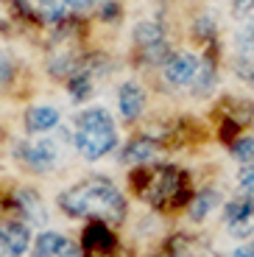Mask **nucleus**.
Instances as JSON below:
<instances>
[{
	"label": "nucleus",
	"mask_w": 254,
	"mask_h": 257,
	"mask_svg": "<svg viewBox=\"0 0 254 257\" xmlns=\"http://www.w3.org/2000/svg\"><path fill=\"white\" fill-rule=\"evenodd\" d=\"M114 14H120V6H117V3H103L101 6V20L103 23H112Z\"/></svg>",
	"instance_id": "nucleus-26"
},
{
	"label": "nucleus",
	"mask_w": 254,
	"mask_h": 257,
	"mask_svg": "<svg viewBox=\"0 0 254 257\" xmlns=\"http://www.w3.org/2000/svg\"><path fill=\"white\" fill-rule=\"evenodd\" d=\"M14 76V62L12 56H6V53H0V87L3 84H9V78Z\"/></svg>",
	"instance_id": "nucleus-23"
},
{
	"label": "nucleus",
	"mask_w": 254,
	"mask_h": 257,
	"mask_svg": "<svg viewBox=\"0 0 254 257\" xmlns=\"http://www.w3.org/2000/svg\"><path fill=\"white\" fill-rule=\"evenodd\" d=\"M17 201H20V207L26 210V215H31V221H37V224H42V221H45V210H42V204H39L37 193L23 190L17 196Z\"/></svg>",
	"instance_id": "nucleus-17"
},
{
	"label": "nucleus",
	"mask_w": 254,
	"mask_h": 257,
	"mask_svg": "<svg viewBox=\"0 0 254 257\" xmlns=\"http://www.w3.org/2000/svg\"><path fill=\"white\" fill-rule=\"evenodd\" d=\"M154 154H157V143L148 140V137H134V140L123 148L120 160L126 162V165H143V162H148Z\"/></svg>",
	"instance_id": "nucleus-9"
},
{
	"label": "nucleus",
	"mask_w": 254,
	"mask_h": 257,
	"mask_svg": "<svg viewBox=\"0 0 254 257\" xmlns=\"http://www.w3.org/2000/svg\"><path fill=\"white\" fill-rule=\"evenodd\" d=\"M26 151H28L26 162L31 168H37V171H48V168L56 162V146H53V143H48V140L37 143V146L26 148Z\"/></svg>",
	"instance_id": "nucleus-12"
},
{
	"label": "nucleus",
	"mask_w": 254,
	"mask_h": 257,
	"mask_svg": "<svg viewBox=\"0 0 254 257\" xmlns=\"http://www.w3.org/2000/svg\"><path fill=\"white\" fill-rule=\"evenodd\" d=\"M73 140L84 160H101L117 146V135H114V120L106 109L92 106L76 115L73 120Z\"/></svg>",
	"instance_id": "nucleus-2"
},
{
	"label": "nucleus",
	"mask_w": 254,
	"mask_h": 257,
	"mask_svg": "<svg viewBox=\"0 0 254 257\" xmlns=\"http://www.w3.org/2000/svg\"><path fill=\"white\" fill-rule=\"evenodd\" d=\"M56 123H59V109H53V106H31L26 112L28 132H48Z\"/></svg>",
	"instance_id": "nucleus-11"
},
{
	"label": "nucleus",
	"mask_w": 254,
	"mask_h": 257,
	"mask_svg": "<svg viewBox=\"0 0 254 257\" xmlns=\"http://www.w3.org/2000/svg\"><path fill=\"white\" fill-rule=\"evenodd\" d=\"M254 218V196H235L226 204V224L235 226H246Z\"/></svg>",
	"instance_id": "nucleus-8"
},
{
	"label": "nucleus",
	"mask_w": 254,
	"mask_h": 257,
	"mask_svg": "<svg viewBox=\"0 0 254 257\" xmlns=\"http://www.w3.org/2000/svg\"><path fill=\"white\" fill-rule=\"evenodd\" d=\"M59 207L67 215H92L101 221H123V204L120 190L106 179H87L81 185L70 187L59 196Z\"/></svg>",
	"instance_id": "nucleus-1"
},
{
	"label": "nucleus",
	"mask_w": 254,
	"mask_h": 257,
	"mask_svg": "<svg viewBox=\"0 0 254 257\" xmlns=\"http://www.w3.org/2000/svg\"><path fill=\"white\" fill-rule=\"evenodd\" d=\"M198 67H201V62H198L193 53H176V56H171L165 62V78L171 84H176V87H182V84H193Z\"/></svg>",
	"instance_id": "nucleus-4"
},
{
	"label": "nucleus",
	"mask_w": 254,
	"mask_h": 257,
	"mask_svg": "<svg viewBox=\"0 0 254 257\" xmlns=\"http://www.w3.org/2000/svg\"><path fill=\"white\" fill-rule=\"evenodd\" d=\"M81 246L87 251H112L114 249V235L109 232V226L103 221H92L84 226Z\"/></svg>",
	"instance_id": "nucleus-6"
},
{
	"label": "nucleus",
	"mask_w": 254,
	"mask_h": 257,
	"mask_svg": "<svg viewBox=\"0 0 254 257\" xmlns=\"http://www.w3.org/2000/svg\"><path fill=\"white\" fill-rule=\"evenodd\" d=\"M0 238H3V249H6L9 257H20L31 243V232H28L26 224L12 221V224H6L0 229Z\"/></svg>",
	"instance_id": "nucleus-7"
},
{
	"label": "nucleus",
	"mask_w": 254,
	"mask_h": 257,
	"mask_svg": "<svg viewBox=\"0 0 254 257\" xmlns=\"http://www.w3.org/2000/svg\"><path fill=\"white\" fill-rule=\"evenodd\" d=\"M232 257H254V246H240L232 251Z\"/></svg>",
	"instance_id": "nucleus-29"
},
{
	"label": "nucleus",
	"mask_w": 254,
	"mask_h": 257,
	"mask_svg": "<svg viewBox=\"0 0 254 257\" xmlns=\"http://www.w3.org/2000/svg\"><path fill=\"white\" fill-rule=\"evenodd\" d=\"M235 76L240 78L243 84L254 87V59H248V56H235Z\"/></svg>",
	"instance_id": "nucleus-20"
},
{
	"label": "nucleus",
	"mask_w": 254,
	"mask_h": 257,
	"mask_svg": "<svg viewBox=\"0 0 254 257\" xmlns=\"http://www.w3.org/2000/svg\"><path fill=\"white\" fill-rule=\"evenodd\" d=\"M59 257H84V254H81V246H76V243H70V240H67Z\"/></svg>",
	"instance_id": "nucleus-27"
},
{
	"label": "nucleus",
	"mask_w": 254,
	"mask_h": 257,
	"mask_svg": "<svg viewBox=\"0 0 254 257\" xmlns=\"http://www.w3.org/2000/svg\"><path fill=\"white\" fill-rule=\"evenodd\" d=\"M64 243H67V240H64L59 232H42V235L34 240V257H53V254H62Z\"/></svg>",
	"instance_id": "nucleus-13"
},
{
	"label": "nucleus",
	"mask_w": 254,
	"mask_h": 257,
	"mask_svg": "<svg viewBox=\"0 0 254 257\" xmlns=\"http://www.w3.org/2000/svg\"><path fill=\"white\" fill-rule=\"evenodd\" d=\"M39 12H42V20L48 23H64V0H37Z\"/></svg>",
	"instance_id": "nucleus-19"
},
{
	"label": "nucleus",
	"mask_w": 254,
	"mask_h": 257,
	"mask_svg": "<svg viewBox=\"0 0 254 257\" xmlns=\"http://www.w3.org/2000/svg\"><path fill=\"white\" fill-rule=\"evenodd\" d=\"M0 254H6V249H3V238H0Z\"/></svg>",
	"instance_id": "nucleus-30"
},
{
	"label": "nucleus",
	"mask_w": 254,
	"mask_h": 257,
	"mask_svg": "<svg viewBox=\"0 0 254 257\" xmlns=\"http://www.w3.org/2000/svg\"><path fill=\"white\" fill-rule=\"evenodd\" d=\"M237 179H240V185L246 187V190H254V165H246V168H243Z\"/></svg>",
	"instance_id": "nucleus-25"
},
{
	"label": "nucleus",
	"mask_w": 254,
	"mask_h": 257,
	"mask_svg": "<svg viewBox=\"0 0 254 257\" xmlns=\"http://www.w3.org/2000/svg\"><path fill=\"white\" fill-rule=\"evenodd\" d=\"M134 42H137L143 51H151V48H157V45H165V31H162L159 23H151V20L137 23V28H134Z\"/></svg>",
	"instance_id": "nucleus-10"
},
{
	"label": "nucleus",
	"mask_w": 254,
	"mask_h": 257,
	"mask_svg": "<svg viewBox=\"0 0 254 257\" xmlns=\"http://www.w3.org/2000/svg\"><path fill=\"white\" fill-rule=\"evenodd\" d=\"M92 3H98V0H64L67 9H87V6H92Z\"/></svg>",
	"instance_id": "nucleus-28"
},
{
	"label": "nucleus",
	"mask_w": 254,
	"mask_h": 257,
	"mask_svg": "<svg viewBox=\"0 0 254 257\" xmlns=\"http://www.w3.org/2000/svg\"><path fill=\"white\" fill-rule=\"evenodd\" d=\"M143 176V196L151 201L159 210H173V207L187 204L190 199V190H187V176L179 171V168H159L154 174L148 171H137Z\"/></svg>",
	"instance_id": "nucleus-3"
},
{
	"label": "nucleus",
	"mask_w": 254,
	"mask_h": 257,
	"mask_svg": "<svg viewBox=\"0 0 254 257\" xmlns=\"http://www.w3.org/2000/svg\"><path fill=\"white\" fill-rule=\"evenodd\" d=\"M237 51H240V56L254 59V26L246 28L243 34H237Z\"/></svg>",
	"instance_id": "nucleus-22"
},
{
	"label": "nucleus",
	"mask_w": 254,
	"mask_h": 257,
	"mask_svg": "<svg viewBox=\"0 0 254 257\" xmlns=\"http://www.w3.org/2000/svg\"><path fill=\"white\" fill-rule=\"evenodd\" d=\"M193 31H196V39H198V42H207V39H212V34H215V20H212V14H201V17L196 20Z\"/></svg>",
	"instance_id": "nucleus-21"
},
{
	"label": "nucleus",
	"mask_w": 254,
	"mask_h": 257,
	"mask_svg": "<svg viewBox=\"0 0 254 257\" xmlns=\"http://www.w3.org/2000/svg\"><path fill=\"white\" fill-rule=\"evenodd\" d=\"M215 204H218V193L215 190H204V193H198V196H193V201H190V218L193 221H201Z\"/></svg>",
	"instance_id": "nucleus-15"
},
{
	"label": "nucleus",
	"mask_w": 254,
	"mask_h": 257,
	"mask_svg": "<svg viewBox=\"0 0 254 257\" xmlns=\"http://www.w3.org/2000/svg\"><path fill=\"white\" fill-rule=\"evenodd\" d=\"M251 9H254V0H232V12H235V17H246Z\"/></svg>",
	"instance_id": "nucleus-24"
},
{
	"label": "nucleus",
	"mask_w": 254,
	"mask_h": 257,
	"mask_svg": "<svg viewBox=\"0 0 254 257\" xmlns=\"http://www.w3.org/2000/svg\"><path fill=\"white\" fill-rule=\"evenodd\" d=\"M117 106H120V115L126 120H137L143 115V109H146V92L134 81L120 84V90H117Z\"/></svg>",
	"instance_id": "nucleus-5"
},
{
	"label": "nucleus",
	"mask_w": 254,
	"mask_h": 257,
	"mask_svg": "<svg viewBox=\"0 0 254 257\" xmlns=\"http://www.w3.org/2000/svg\"><path fill=\"white\" fill-rule=\"evenodd\" d=\"M67 90H70V95L76 98V101H87V98L92 95V78H89V73H81V70H78L76 76H70Z\"/></svg>",
	"instance_id": "nucleus-16"
},
{
	"label": "nucleus",
	"mask_w": 254,
	"mask_h": 257,
	"mask_svg": "<svg viewBox=\"0 0 254 257\" xmlns=\"http://www.w3.org/2000/svg\"><path fill=\"white\" fill-rule=\"evenodd\" d=\"M212 90H215V67H212L210 62H204L201 67H198L196 78H193V95L207 98Z\"/></svg>",
	"instance_id": "nucleus-14"
},
{
	"label": "nucleus",
	"mask_w": 254,
	"mask_h": 257,
	"mask_svg": "<svg viewBox=\"0 0 254 257\" xmlns=\"http://www.w3.org/2000/svg\"><path fill=\"white\" fill-rule=\"evenodd\" d=\"M232 157L243 165H254V137H240L232 143Z\"/></svg>",
	"instance_id": "nucleus-18"
}]
</instances>
